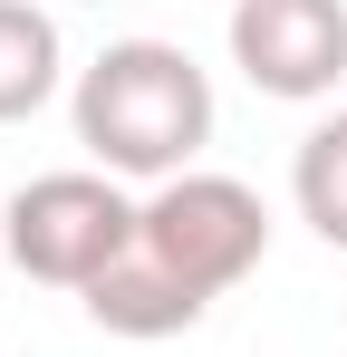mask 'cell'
I'll use <instances>...</instances> for the list:
<instances>
[{
    "label": "cell",
    "mask_w": 347,
    "mask_h": 357,
    "mask_svg": "<svg viewBox=\"0 0 347 357\" xmlns=\"http://www.w3.org/2000/svg\"><path fill=\"white\" fill-rule=\"evenodd\" d=\"M77 145L116 183H174L193 174V155L213 145V77L174 39H107L77 68Z\"/></svg>",
    "instance_id": "6da1fadb"
},
{
    "label": "cell",
    "mask_w": 347,
    "mask_h": 357,
    "mask_svg": "<svg viewBox=\"0 0 347 357\" xmlns=\"http://www.w3.org/2000/svg\"><path fill=\"white\" fill-rule=\"evenodd\" d=\"M135 222H145V203L116 174H97V165L29 174L0 203V251H10L29 280H49V290H97L116 261L135 251Z\"/></svg>",
    "instance_id": "7a4b0ae2"
},
{
    "label": "cell",
    "mask_w": 347,
    "mask_h": 357,
    "mask_svg": "<svg viewBox=\"0 0 347 357\" xmlns=\"http://www.w3.org/2000/svg\"><path fill=\"white\" fill-rule=\"evenodd\" d=\"M135 251L213 309L222 290H241V280L270 261V203H261L241 174H203V165H193V174H174V183L145 193Z\"/></svg>",
    "instance_id": "3957f363"
},
{
    "label": "cell",
    "mask_w": 347,
    "mask_h": 357,
    "mask_svg": "<svg viewBox=\"0 0 347 357\" xmlns=\"http://www.w3.org/2000/svg\"><path fill=\"white\" fill-rule=\"evenodd\" d=\"M231 68L280 97L318 107L347 77V0H231Z\"/></svg>",
    "instance_id": "277c9868"
},
{
    "label": "cell",
    "mask_w": 347,
    "mask_h": 357,
    "mask_svg": "<svg viewBox=\"0 0 347 357\" xmlns=\"http://www.w3.org/2000/svg\"><path fill=\"white\" fill-rule=\"evenodd\" d=\"M77 299H87V319H97L107 338H183V328L203 319V299L183 290V280H164L145 251H125L107 280H97V290H77Z\"/></svg>",
    "instance_id": "5b68a950"
},
{
    "label": "cell",
    "mask_w": 347,
    "mask_h": 357,
    "mask_svg": "<svg viewBox=\"0 0 347 357\" xmlns=\"http://www.w3.org/2000/svg\"><path fill=\"white\" fill-rule=\"evenodd\" d=\"M68 77V49H58V20L39 0H0V126L39 116Z\"/></svg>",
    "instance_id": "8992f818"
},
{
    "label": "cell",
    "mask_w": 347,
    "mask_h": 357,
    "mask_svg": "<svg viewBox=\"0 0 347 357\" xmlns=\"http://www.w3.org/2000/svg\"><path fill=\"white\" fill-rule=\"evenodd\" d=\"M289 203H299V222L328 241V251H347V107L299 135V155H289Z\"/></svg>",
    "instance_id": "52a82bcc"
}]
</instances>
